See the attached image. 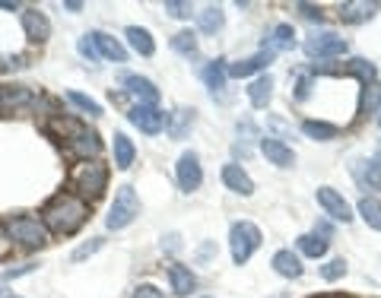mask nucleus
Returning <instances> with one entry per match:
<instances>
[{
    "label": "nucleus",
    "mask_w": 381,
    "mask_h": 298,
    "mask_svg": "<svg viewBox=\"0 0 381 298\" xmlns=\"http://www.w3.org/2000/svg\"><path fill=\"white\" fill-rule=\"evenodd\" d=\"M245 92H248L251 108H267L270 99H274V77H270V73H261V77L251 79Z\"/></svg>",
    "instance_id": "obj_23"
},
{
    "label": "nucleus",
    "mask_w": 381,
    "mask_h": 298,
    "mask_svg": "<svg viewBox=\"0 0 381 298\" xmlns=\"http://www.w3.org/2000/svg\"><path fill=\"white\" fill-rule=\"evenodd\" d=\"M378 13V4L375 0H346V4H340V23H346V26H359V23H369L372 16Z\"/></svg>",
    "instance_id": "obj_18"
},
{
    "label": "nucleus",
    "mask_w": 381,
    "mask_h": 298,
    "mask_svg": "<svg viewBox=\"0 0 381 298\" xmlns=\"http://www.w3.org/2000/svg\"><path fill=\"white\" fill-rule=\"evenodd\" d=\"M64 10H70V13H80V10H83V4H80V0H64Z\"/></svg>",
    "instance_id": "obj_46"
},
{
    "label": "nucleus",
    "mask_w": 381,
    "mask_h": 298,
    "mask_svg": "<svg viewBox=\"0 0 381 298\" xmlns=\"http://www.w3.org/2000/svg\"><path fill=\"white\" fill-rule=\"evenodd\" d=\"M346 48H350L346 38H340L337 32H311L302 42V51L318 60H333V57H340V54H346Z\"/></svg>",
    "instance_id": "obj_8"
},
{
    "label": "nucleus",
    "mask_w": 381,
    "mask_h": 298,
    "mask_svg": "<svg viewBox=\"0 0 381 298\" xmlns=\"http://www.w3.org/2000/svg\"><path fill=\"white\" fill-rule=\"evenodd\" d=\"M58 127H60V133H64V140H67V149H70L80 162L99 159L102 140H99V133L95 131H90V127L80 124V121H58Z\"/></svg>",
    "instance_id": "obj_4"
},
{
    "label": "nucleus",
    "mask_w": 381,
    "mask_h": 298,
    "mask_svg": "<svg viewBox=\"0 0 381 298\" xmlns=\"http://www.w3.org/2000/svg\"><path fill=\"white\" fill-rule=\"evenodd\" d=\"M220 175H222V184L232 194H238V197H251V194H254V181H251V175L245 172L238 162H226Z\"/></svg>",
    "instance_id": "obj_16"
},
{
    "label": "nucleus",
    "mask_w": 381,
    "mask_h": 298,
    "mask_svg": "<svg viewBox=\"0 0 381 298\" xmlns=\"http://www.w3.org/2000/svg\"><path fill=\"white\" fill-rule=\"evenodd\" d=\"M346 276V260L343 257H333V260H328L321 267V280H328V282H337V280H343Z\"/></svg>",
    "instance_id": "obj_35"
},
{
    "label": "nucleus",
    "mask_w": 381,
    "mask_h": 298,
    "mask_svg": "<svg viewBox=\"0 0 381 298\" xmlns=\"http://www.w3.org/2000/svg\"><path fill=\"white\" fill-rule=\"evenodd\" d=\"M274 64V54L270 51H257V54H248V57L235 60V64H229V77L232 79H248V77H261L267 67Z\"/></svg>",
    "instance_id": "obj_12"
},
{
    "label": "nucleus",
    "mask_w": 381,
    "mask_h": 298,
    "mask_svg": "<svg viewBox=\"0 0 381 298\" xmlns=\"http://www.w3.org/2000/svg\"><path fill=\"white\" fill-rule=\"evenodd\" d=\"M194 121H197V111L194 108H188V105H178L172 114H168V137L172 140H185L188 133H190V127H194Z\"/></svg>",
    "instance_id": "obj_22"
},
{
    "label": "nucleus",
    "mask_w": 381,
    "mask_h": 298,
    "mask_svg": "<svg viewBox=\"0 0 381 298\" xmlns=\"http://www.w3.org/2000/svg\"><path fill=\"white\" fill-rule=\"evenodd\" d=\"M32 99V92L26 89V86H16L13 92H4L0 89V101H13V105H23V101H29Z\"/></svg>",
    "instance_id": "obj_40"
},
{
    "label": "nucleus",
    "mask_w": 381,
    "mask_h": 298,
    "mask_svg": "<svg viewBox=\"0 0 381 298\" xmlns=\"http://www.w3.org/2000/svg\"><path fill=\"white\" fill-rule=\"evenodd\" d=\"M162 250H168V254H178V250H181V235L178 232H168L166 238H162Z\"/></svg>",
    "instance_id": "obj_43"
},
{
    "label": "nucleus",
    "mask_w": 381,
    "mask_h": 298,
    "mask_svg": "<svg viewBox=\"0 0 381 298\" xmlns=\"http://www.w3.org/2000/svg\"><path fill=\"white\" fill-rule=\"evenodd\" d=\"M134 298H166V292H159L156 286H149V282H143V286L134 289Z\"/></svg>",
    "instance_id": "obj_44"
},
{
    "label": "nucleus",
    "mask_w": 381,
    "mask_h": 298,
    "mask_svg": "<svg viewBox=\"0 0 381 298\" xmlns=\"http://www.w3.org/2000/svg\"><path fill=\"white\" fill-rule=\"evenodd\" d=\"M172 51L181 57H197V35L190 29H181L172 35Z\"/></svg>",
    "instance_id": "obj_33"
},
{
    "label": "nucleus",
    "mask_w": 381,
    "mask_h": 298,
    "mask_svg": "<svg viewBox=\"0 0 381 298\" xmlns=\"http://www.w3.org/2000/svg\"><path fill=\"white\" fill-rule=\"evenodd\" d=\"M356 213L363 216V222L369 228H375V232H381V200L378 197H363L356 206Z\"/></svg>",
    "instance_id": "obj_31"
},
{
    "label": "nucleus",
    "mask_w": 381,
    "mask_h": 298,
    "mask_svg": "<svg viewBox=\"0 0 381 298\" xmlns=\"http://www.w3.org/2000/svg\"><path fill=\"white\" fill-rule=\"evenodd\" d=\"M328 245H331L328 238H321V235H315V232H305V235L296 238V254L311 257V260H321V257L328 254Z\"/></svg>",
    "instance_id": "obj_26"
},
{
    "label": "nucleus",
    "mask_w": 381,
    "mask_h": 298,
    "mask_svg": "<svg viewBox=\"0 0 381 298\" xmlns=\"http://www.w3.org/2000/svg\"><path fill=\"white\" fill-rule=\"evenodd\" d=\"M0 298H13L10 292H6V286H4V282H0Z\"/></svg>",
    "instance_id": "obj_48"
},
{
    "label": "nucleus",
    "mask_w": 381,
    "mask_h": 298,
    "mask_svg": "<svg viewBox=\"0 0 381 298\" xmlns=\"http://www.w3.org/2000/svg\"><path fill=\"white\" fill-rule=\"evenodd\" d=\"M261 241H264V235H261V228H257L254 222H248V219L232 222V228H229V250H232L235 267L248 263L251 257H254V250L261 248Z\"/></svg>",
    "instance_id": "obj_6"
},
{
    "label": "nucleus",
    "mask_w": 381,
    "mask_h": 298,
    "mask_svg": "<svg viewBox=\"0 0 381 298\" xmlns=\"http://www.w3.org/2000/svg\"><path fill=\"white\" fill-rule=\"evenodd\" d=\"M112 153H114V168H121V172H127V168L134 165V159H137V146H134V140L121 131L114 133V140H112Z\"/></svg>",
    "instance_id": "obj_24"
},
{
    "label": "nucleus",
    "mask_w": 381,
    "mask_h": 298,
    "mask_svg": "<svg viewBox=\"0 0 381 298\" xmlns=\"http://www.w3.org/2000/svg\"><path fill=\"white\" fill-rule=\"evenodd\" d=\"M302 133L308 140H318V143H328V140L340 137V127L331 124V121H318V118H305L302 121Z\"/></svg>",
    "instance_id": "obj_29"
},
{
    "label": "nucleus",
    "mask_w": 381,
    "mask_h": 298,
    "mask_svg": "<svg viewBox=\"0 0 381 298\" xmlns=\"http://www.w3.org/2000/svg\"><path fill=\"white\" fill-rule=\"evenodd\" d=\"M19 67H26V60L19 57V54H4V57H0V73L19 70Z\"/></svg>",
    "instance_id": "obj_42"
},
{
    "label": "nucleus",
    "mask_w": 381,
    "mask_h": 298,
    "mask_svg": "<svg viewBox=\"0 0 381 298\" xmlns=\"http://www.w3.org/2000/svg\"><path fill=\"white\" fill-rule=\"evenodd\" d=\"M19 23H23V32L29 42L45 45L48 38H51V19H48L42 10H36V6H26V10L19 13Z\"/></svg>",
    "instance_id": "obj_11"
},
{
    "label": "nucleus",
    "mask_w": 381,
    "mask_h": 298,
    "mask_svg": "<svg viewBox=\"0 0 381 298\" xmlns=\"http://www.w3.org/2000/svg\"><path fill=\"white\" fill-rule=\"evenodd\" d=\"M350 172L363 191H381V159H353Z\"/></svg>",
    "instance_id": "obj_15"
},
{
    "label": "nucleus",
    "mask_w": 381,
    "mask_h": 298,
    "mask_svg": "<svg viewBox=\"0 0 381 298\" xmlns=\"http://www.w3.org/2000/svg\"><path fill=\"white\" fill-rule=\"evenodd\" d=\"M70 184H73V191H77V197L99 200L108 187V165L99 162V159L80 162V165L70 172Z\"/></svg>",
    "instance_id": "obj_2"
},
{
    "label": "nucleus",
    "mask_w": 381,
    "mask_h": 298,
    "mask_svg": "<svg viewBox=\"0 0 381 298\" xmlns=\"http://www.w3.org/2000/svg\"><path fill=\"white\" fill-rule=\"evenodd\" d=\"M0 10H19V4H13V0H0Z\"/></svg>",
    "instance_id": "obj_47"
},
{
    "label": "nucleus",
    "mask_w": 381,
    "mask_h": 298,
    "mask_svg": "<svg viewBox=\"0 0 381 298\" xmlns=\"http://www.w3.org/2000/svg\"><path fill=\"white\" fill-rule=\"evenodd\" d=\"M121 83H124L127 96L137 99V105H156V101H159V89H156V83L153 79H146V77H140V73H124Z\"/></svg>",
    "instance_id": "obj_13"
},
{
    "label": "nucleus",
    "mask_w": 381,
    "mask_h": 298,
    "mask_svg": "<svg viewBox=\"0 0 381 298\" xmlns=\"http://www.w3.org/2000/svg\"><path fill=\"white\" fill-rule=\"evenodd\" d=\"M222 26H226V13H222V6L207 4L200 13H197V29H200L203 35H216Z\"/></svg>",
    "instance_id": "obj_28"
},
{
    "label": "nucleus",
    "mask_w": 381,
    "mask_h": 298,
    "mask_svg": "<svg viewBox=\"0 0 381 298\" xmlns=\"http://www.w3.org/2000/svg\"><path fill=\"white\" fill-rule=\"evenodd\" d=\"M124 38H127V45H131V48L140 54V57H153V54H156L153 35H149V29H143V26H127Z\"/></svg>",
    "instance_id": "obj_30"
},
{
    "label": "nucleus",
    "mask_w": 381,
    "mask_h": 298,
    "mask_svg": "<svg viewBox=\"0 0 381 298\" xmlns=\"http://www.w3.org/2000/svg\"><path fill=\"white\" fill-rule=\"evenodd\" d=\"M77 51H80V57L90 60V64H95V60H99V51H95V45H92V38H90V35L80 38V42H77Z\"/></svg>",
    "instance_id": "obj_38"
},
{
    "label": "nucleus",
    "mask_w": 381,
    "mask_h": 298,
    "mask_svg": "<svg viewBox=\"0 0 381 298\" xmlns=\"http://www.w3.org/2000/svg\"><path fill=\"white\" fill-rule=\"evenodd\" d=\"M6 235H10V241H16V245L26 250H38L51 241V232L45 228L42 216H29V213L13 216V219L6 222Z\"/></svg>",
    "instance_id": "obj_3"
},
{
    "label": "nucleus",
    "mask_w": 381,
    "mask_h": 298,
    "mask_svg": "<svg viewBox=\"0 0 381 298\" xmlns=\"http://www.w3.org/2000/svg\"><path fill=\"white\" fill-rule=\"evenodd\" d=\"M175 181H178V187L185 194H194L197 187L203 184V165H200V155H197L194 149H188V153L178 155V162H175Z\"/></svg>",
    "instance_id": "obj_9"
},
{
    "label": "nucleus",
    "mask_w": 381,
    "mask_h": 298,
    "mask_svg": "<svg viewBox=\"0 0 381 298\" xmlns=\"http://www.w3.org/2000/svg\"><path fill=\"white\" fill-rule=\"evenodd\" d=\"M38 263H23V267H10L4 273V280H16V276H26V273H32V270H36Z\"/></svg>",
    "instance_id": "obj_45"
},
{
    "label": "nucleus",
    "mask_w": 381,
    "mask_h": 298,
    "mask_svg": "<svg viewBox=\"0 0 381 298\" xmlns=\"http://www.w3.org/2000/svg\"><path fill=\"white\" fill-rule=\"evenodd\" d=\"M127 121H131L140 133H146V137H159L168 127V114L162 111L159 105H131L127 108Z\"/></svg>",
    "instance_id": "obj_7"
},
{
    "label": "nucleus",
    "mask_w": 381,
    "mask_h": 298,
    "mask_svg": "<svg viewBox=\"0 0 381 298\" xmlns=\"http://www.w3.org/2000/svg\"><path fill=\"white\" fill-rule=\"evenodd\" d=\"M292 45H296V32H292V26H289V23L274 26V29H270V35L264 38V51H270V54H277V51H289Z\"/></svg>",
    "instance_id": "obj_27"
},
{
    "label": "nucleus",
    "mask_w": 381,
    "mask_h": 298,
    "mask_svg": "<svg viewBox=\"0 0 381 298\" xmlns=\"http://www.w3.org/2000/svg\"><path fill=\"white\" fill-rule=\"evenodd\" d=\"M140 216V197L131 184H121L114 191V200L108 206V216H105V228L108 232H121V228L134 226Z\"/></svg>",
    "instance_id": "obj_5"
},
{
    "label": "nucleus",
    "mask_w": 381,
    "mask_h": 298,
    "mask_svg": "<svg viewBox=\"0 0 381 298\" xmlns=\"http://www.w3.org/2000/svg\"><path fill=\"white\" fill-rule=\"evenodd\" d=\"M86 219H90V203H86L83 197H77V194H70V191L54 194L42 209L45 228L54 232V235H77L80 228L86 226Z\"/></svg>",
    "instance_id": "obj_1"
},
{
    "label": "nucleus",
    "mask_w": 381,
    "mask_h": 298,
    "mask_svg": "<svg viewBox=\"0 0 381 298\" xmlns=\"http://www.w3.org/2000/svg\"><path fill=\"white\" fill-rule=\"evenodd\" d=\"M235 133H238V143L232 146L235 159H238V155H242V159H248V155H251V143H254V140H261V133H257V124L251 118H242L235 124Z\"/></svg>",
    "instance_id": "obj_25"
},
{
    "label": "nucleus",
    "mask_w": 381,
    "mask_h": 298,
    "mask_svg": "<svg viewBox=\"0 0 381 298\" xmlns=\"http://www.w3.org/2000/svg\"><path fill=\"white\" fill-rule=\"evenodd\" d=\"M296 10L302 13L305 19H311V23H324V10H321V6H315V4H296Z\"/></svg>",
    "instance_id": "obj_41"
},
{
    "label": "nucleus",
    "mask_w": 381,
    "mask_h": 298,
    "mask_svg": "<svg viewBox=\"0 0 381 298\" xmlns=\"http://www.w3.org/2000/svg\"><path fill=\"white\" fill-rule=\"evenodd\" d=\"M378 124H381V118H378Z\"/></svg>",
    "instance_id": "obj_49"
},
{
    "label": "nucleus",
    "mask_w": 381,
    "mask_h": 298,
    "mask_svg": "<svg viewBox=\"0 0 381 298\" xmlns=\"http://www.w3.org/2000/svg\"><path fill=\"white\" fill-rule=\"evenodd\" d=\"M64 99L70 101L73 108H80L83 114H90V118H102V105L95 99H90V96H83V92H77V89H67L64 92Z\"/></svg>",
    "instance_id": "obj_32"
},
{
    "label": "nucleus",
    "mask_w": 381,
    "mask_h": 298,
    "mask_svg": "<svg viewBox=\"0 0 381 298\" xmlns=\"http://www.w3.org/2000/svg\"><path fill=\"white\" fill-rule=\"evenodd\" d=\"M168 286H172V295L190 298V295L197 292V276H194V270L185 267V263H172V267H168Z\"/></svg>",
    "instance_id": "obj_19"
},
{
    "label": "nucleus",
    "mask_w": 381,
    "mask_h": 298,
    "mask_svg": "<svg viewBox=\"0 0 381 298\" xmlns=\"http://www.w3.org/2000/svg\"><path fill=\"white\" fill-rule=\"evenodd\" d=\"M378 105H381V86H378V83L365 86V89H363V99H359V111H363V114H375Z\"/></svg>",
    "instance_id": "obj_34"
},
{
    "label": "nucleus",
    "mask_w": 381,
    "mask_h": 298,
    "mask_svg": "<svg viewBox=\"0 0 381 298\" xmlns=\"http://www.w3.org/2000/svg\"><path fill=\"white\" fill-rule=\"evenodd\" d=\"M270 267H274L277 273L283 276V280H299V276L305 273V267H302V257H299L296 250H289V248L277 250V254H274V260H270Z\"/></svg>",
    "instance_id": "obj_21"
},
{
    "label": "nucleus",
    "mask_w": 381,
    "mask_h": 298,
    "mask_svg": "<svg viewBox=\"0 0 381 298\" xmlns=\"http://www.w3.org/2000/svg\"><path fill=\"white\" fill-rule=\"evenodd\" d=\"M90 38H92L95 51H99V57L112 60V64H124V60H127V48L121 45V38L108 35V32H102V29L90 32Z\"/></svg>",
    "instance_id": "obj_17"
},
{
    "label": "nucleus",
    "mask_w": 381,
    "mask_h": 298,
    "mask_svg": "<svg viewBox=\"0 0 381 298\" xmlns=\"http://www.w3.org/2000/svg\"><path fill=\"white\" fill-rule=\"evenodd\" d=\"M200 79L207 83V89L213 92V99H216L222 89H226V79H229V60H226V57L210 60V64L200 70Z\"/></svg>",
    "instance_id": "obj_20"
},
{
    "label": "nucleus",
    "mask_w": 381,
    "mask_h": 298,
    "mask_svg": "<svg viewBox=\"0 0 381 298\" xmlns=\"http://www.w3.org/2000/svg\"><path fill=\"white\" fill-rule=\"evenodd\" d=\"M102 245H105V238H90V241H86V245H80L77 250H73V254H70V260H73V263H83L86 257H92L95 250H102Z\"/></svg>",
    "instance_id": "obj_36"
},
{
    "label": "nucleus",
    "mask_w": 381,
    "mask_h": 298,
    "mask_svg": "<svg viewBox=\"0 0 381 298\" xmlns=\"http://www.w3.org/2000/svg\"><path fill=\"white\" fill-rule=\"evenodd\" d=\"M261 153L267 155V162L270 165H277V168H292L296 165V153H292V146L286 143V140L274 137V133L261 137Z\"/></svg>",
    "instance_id": "obj_14"
},
{
    "label": "nucleus",
    "mask_w": 381,
    "mask_h": 298,
    "mask_svg": "<svg viewBox=\"0 0 381 298\" xmlns=\"http://www.w3.org/2000/svg\"><path fill=\"white\" fill-rule=\"evenodd\" d=\"M311 83H315L311 77H299L296 86H292V99H296V101H305V99H308V96H311Z\"/></svg>",
    "instance_id": "obj_39"
},
{
    "label": "nucleus",
    "mask_w": 381,
    "mask_h": 298,
    "mask_svg": "<svg viewBox=\"0 0 381 298\" xmlns=\"http://www.w3.org/2000/svg\"><path fill=\"white\" fill-rule=\"evenodd\" d=\"M315 200H318V206L331 216V219L343 222V226H346V222H353V206L343 200V194H340V191H333V187H318Z\"/></svg>",
    "instance_id": "obj_10"
},
{
    "label": "nucleus",
    "mask_w": 381,
    "mask_h": 298,
    "mask_svg": "<svg viewBox=\"0 0 381 298\" xmlns=\"http://www.w3.org/2000/svg\"><path fill=\"white\" fill-rule=\"evenodd\" d=\"M166 13L175 19H190V13H194V6L188 4V0H166Z\"/></svg>",
    "instance_id": "obj_37"
}]
</instances>
